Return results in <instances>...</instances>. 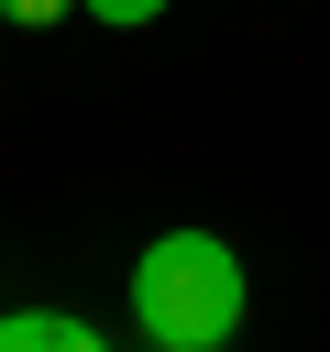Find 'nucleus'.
Returning <instances> with one entry per match:
<instances>
[{
	"mask_svg": "<svg viewBox=\"0 0 330 352\" xmlns=\"http://www.w3.org/2000/svg\"><path fill=\"white\" fill-rule=\"evenodd\" d=\"M253 286H242V253L220 231H154L132 253V330L143 352H231Z\"/></svg>",
	"mask_w": 330,
	"mask_h": 352,
	"instance_id": "nucleus-1",
	"label": "nucleus"
},
{
	"mask_svg": "<svg viewBox=\"0 0 330 352\" xmlns=\"http://www.w3.org/2000/svg\"><path fill=\"white\" fill-rule=\"evenodd\" d=\"M0 352H110V330L77 319V308H11L0 319Z\"/></svg>",
	"mask_w": 330,
	"mask_h": 352,
	"instance_id": "nucleus-2",
	"label": "nucleus"
},
{
	"mask_svg": "<svg viewBox=\"0 0 330 352\" xmlns=\"http://www.w3.org/2000/svg\"><path fill=\"white\" fill-rule=\"evenodd\" d=\"M77 11H88V22H121V33H132V22H154V11H176V0H77Z\"/></svg>",
	"mask_w": 330,
	"mask_h": 352,
	"instance_id": "nucleus-3",
	"label": "nucleus"
},
{
	"mask_svg": "<svg viewBox=\"0 0 330 352\" xmlns=\"http://www.w3.org/2000/svg\"><path fill=\"white\" fill-rule=\"evenodd\" d=\"M66 11H77V0H0V22H33V33H44V22H66Z\"/></svg>",
	"mask_w": 330,
	"mask_h": 352,
	"instance_id": "nucleus-4",
	"label": "nucleus"
}]
</instances>
